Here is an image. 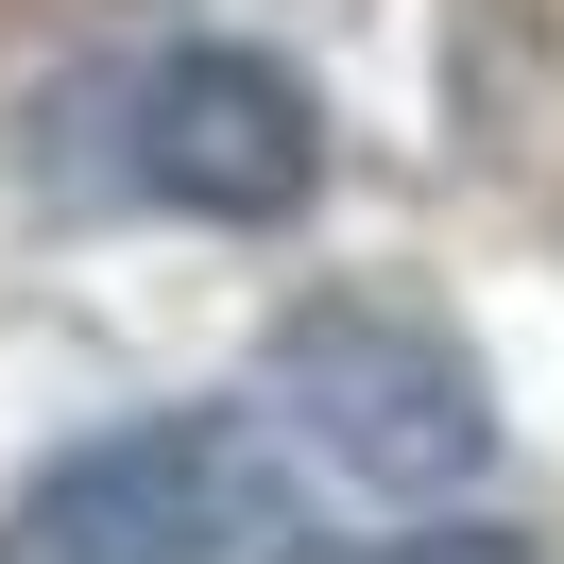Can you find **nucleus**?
Returning a JSON list of instances; mask_svg holds the SVG:
<instances>
[{
	"instance_id": "obj_1",
	"label": "nucleus",
	"mask_w": 564,
	"mask_h": 564,
	"mask_svg": "<svg viewBox=\"0 0 564 564\" xmlns=\"http://www.w3.org/2000/svg\"><path fill=\"white\" fill-rule=\"evenodd\" d=\"M223 547H240L223 427H120L18 513V564H223Z\"/></svg>"
},
{
	"instance_id": "obj_3",
	"label": "nucleus",
	"mask_w": 564,
	"mask_h": 564,
	"mask_svg": "<svg viewBox=\"0 0 564 564\" xmlns=\"http://www.w3.org/2000/svg\"><path fill=\"white\" fill-rule=\"evenodd\" d=\"M291 393H308L325 445L377 462V479H462V462H479V411H462V377L411 325H308V343H291Z\"/></svg>"
},
{
	"instance_id": "obj_2",
	"label": "nucleus",
	"mask_w": 564,
	"mask_h": 564,
	"mask_svg": "<svg viewBox=\"0 0 564 564\" xmlns=\"http://www.w3.org/2000/svg\"><path fill=\"white\" fill-rule=\"evenodd\" d=\"M308 104H291V69H257V52H172V69L138 86V188H172V206L206 223H274L308 206Z\"/></svg>"
}]
</instances>
